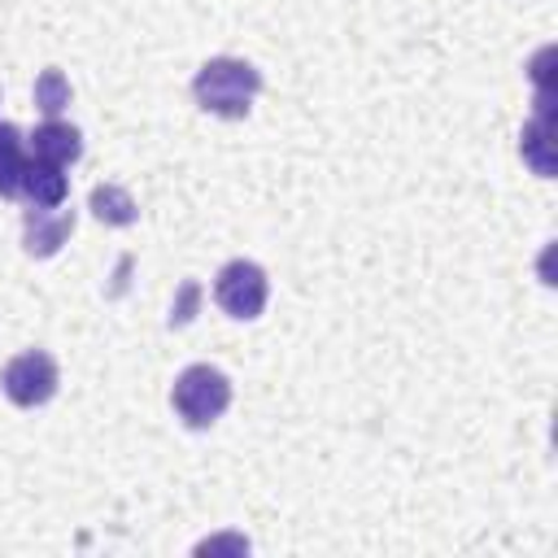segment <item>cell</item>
Segmentation results:
<instances>
[{
    "label": "cell",
    "instance_id": "obj_1",
    "mask_svg": "<svg viewBox=\"0 0 558 558\" xmlns=\"http://www.w3.org/2000/svg\"><path fill=\"white\" fill-rule=\"evenodd\" d=\"M257 92H262V70L244 57H209L192 78L196 105L214 118H244Z\"/></svg>",
    "mask_w": 558,
    "mask_h": 558
},
{
    "label": "cell",
    "instance_id": "obj_2",
    "mask_svg": "<svg viewBox=\"0 0 558 558\" xmlns=\"http://www.w3.org/2000/svg\"><path fill=\"white\" fill-rule=\"evenodd\" d=\"M170 405H174V414L187 427H209L231 405V379L218 366H209V362L183 366L179 379H174V388H170Z\"/></svg>",
    "mask_w": 558,
    "mask_h": 558
},
{
    "label": "cell",
    "instance_id": "obj_3",
    "mask_svg": "<svg viewBox=\"0 0 558 558\" xmlns=\"http://www.w3.org/2000/svg\"><path fill=\"white\" fill-rule=\"evenodd\" d=\"M57 384H61V371H57V357L48 349H26V353L9 357L4 371H0L4 397L13 405H22V410H35V405L52 401L57 397Z\"/></svg>",
    "mask_w": 558,
    "mask_h": 558
},
{
    "label": "cell",
    "instance_id": "obj_4",
    "mask_svg": "<svg viewBox=\"0 0 558 558\" xmlns=\"http://www.w3.org/2000/svg\"><path fill=\"white\" fill-rule=\"evenodd\" d=\"M214 301H218L231 318L248 323V318H257V314L266 310V301H270V279H266V270H262L257 262L235 257V262H227V266L218 270V279H214Z\"/></svg>",
    "mask_w": 558,
    "mask_h": 558
},
{
    "label": "cell",
    "instance_id": "obj_5",
    "mask_svg": "<svg viewBox=\"0 0 558 558\" xmlns=\"http://www.w3.org/2000/svg\"><path fill=\"white\" fill-rule=\"evenodd\" d=\"M74 231V209H61V205H31L26 218H22V244L31 257H52Z\"/></svg>",
    "mask_w": 558,
    "mask_h": 558
},
{
    "label": "cell",
    "instance_id": "obj_6",
    "mask_svg": "<svg viewBox=\"0 0 558 558\" xmlns=\"http://www.w3.org/2000/svg\"><path fill=\"white\" fill-rule=\"evenodd\" d=\"M31 157L52 161V166H70V161H78V157H83V135H78V126L61 122V118L39 122L35 135H31Z\"/></svg>",
    "mask_w": 558,
    "mask_h": 558
},
{
    "label": "cell",
    "instance_id": "obj_7",
    "mask_svg": "<svg viewBox=\"0 0 558 558\" xmlns=\"http://www.w3.org/2000/svg\"><path fill=\"white\" fill-rule=\"evenodd\" d=\"M65 166H52V161H39V157H31L26 161V170H22V187H17V196L26 201V205H65V196H70V179L61 174Z\"/></svg>",
    "mask_w": 558,
    "mask_h": 558
},
{
    "label": "cell",
    "instance_id": "obj_8",
    "mask_svg": "<svg viewBox=\"0 0 558 558\" xmlns=\"http://www.w3.org/2000/svg\"><path fill=\"white\" fill-rule=\"evenodd\" d=\"M87 205H92V214H96L105 227H131V222L140 218V205H135L131 192L118 187V183H96Z\"/></svg>",
    "mask_w": 558,
    "mask_h": 558
},
{
    "label": "cell",
    "instance_id": "obj_9",
    "mask_svg": "<svg viewBox=\"0 0 558 558\" xmlns=\"http://www.w3.org/2000/svg\"><path fill=\"white\" fill-rule=\"evenodd\" d=\"M22 170H26L22 131H17L13 122H0V201L17 196V187H22Z\"/></svg>",
    "mask_w": 558,
    "mask_h": 558
},
{
    "label": "cell",
    "instance_id": "obj_10",
    "mask_svg": "<svg viewBox=\"0 0 558 558\" xmlns=\"http://www.w3.org/2000/svg\"><path fill=\"white\" fill-rule=\"evenodd\" d=\"M65 105H70V78L61 70H44L35 78V109L48 113V118H57Z\"/></svg>",
    "mask_w": 558,
    "mask_h": 558
},
{
    "label": "cell",
    "instance_id": "obj_11",
    "mask_svg": "<svg viewBox=\"0 0 558 558\" xmlns=\"http://www.w3.org/2000/svg\"><path fill=\"white\" fill-rule=\"evenodd\" d=\"M523 157L536 166V174H549V170H554V157H549V113H541V118L523 131Z\"/></svg>",
    "mask_w": 558,
    "mask_h": 558
}]
</instances>
